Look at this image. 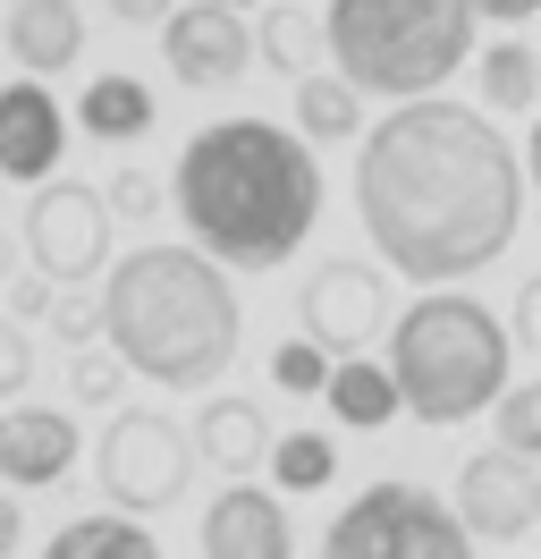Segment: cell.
<instances>
[{
  "instance_id": "obj_1",
  "label": "cell",
  "mask_w": 541,
  "mask_h": 559,
  "mask_svg": "<svg viewBox=\"0 0 541 559\" xmlns=\"http://www.w3.org/2000/svg\"><path fill=\"white\" fill-rule=\"evenodd\" d=\"M356 212L389 272L448 288V280L491 272L516 221H525V170L507 136L473 103H398L381 128H364L356 153Z\"/></svg>"
},
{
  "instance_id": "obj_2",
  "label": "cell",
  "mask_w": 541,
  "mask_h": 559,
  "mask_svg": "<svg viewBox=\"0 0 541 559\" xmlns=\"http://www.w3.org/2000/svg\"><path fill=\"white\" fill-rule=\"evenodd\" d=\"M169 204L187 221V238L229 263V272H279L313 221H322V162L304 128L270 119H212L187 136L169 170Z\"/></svg>"
},
{
  "instance_id": "obj_3",
  "label": "cell",
  "mask_w": 541,
  "mask_h": 559,
  "mask_svg": "<svg viewBox=\"0 0 541 559\" xmlns=\"http://www.w3.org/2000/svg\"><path fill=\"white\" fill-rule=\"evenodd\" d=\"M237 288L203 246H135L101 280V340L153 390H203L237 365Z\"/></svg>"
},
{
  "instance_id": "obj_4",
  "label": "cell",
  "mask_w": 541,
  "mask_h": 559,
  "mask_svg": "<svg viewBox=\"0 0 541 559\" xmlns=\"http://www.w3.org/2000/svg\"><path fill=\"white\" fill-rule=\"evenodd\" d=\"M507 348H516V331L482 297H448V288L414 297L389 322V373L406 390V416L432 432L491 416L507 399Z\"/></svg>"
},
{
  "instance_id": "obj_5",
  "label": "cell",
  "mask_w": 541,
  "mask_h": 559,
  "mask_svg": "<svg viewBox=\"0 0 541 559\" xmlns=\"http://www.w3.org/2000/svg\"><path fill=\"white\" fill-rule=\"evenodd\" d=\"M473 0H330V60L347 85L423 103L473 60Z\"/></svg>"
},
{
  "instance_id": "obj_6",
  "label": "cell",
  "mask_w": 541,
  "mask_h": 559,
  "mask_svg": "<svg viewBox=\"0 0 541 559\" xmlns=\"http://www.w3.org/2000/svg\"><path fill=\"white\" fill-rule=\"evenodd\" d=\"M322 559H473V525L457 518V500L389 475L330 518Z\"/></svg>"
},
{
  "instance_id": "obj_7",
  "label": "cell",
  "mask_w": 541,
  "mask_h": 559,
  "mask_svg": "<svg viewBox=\"0 0 541 559\" xmlns=\"http://www.w3.org/2000/svg\"><path fill=\"white\" fill-rule=\"evenodd\" d=\"M195 457L203 450H195V432H187L178 416H161V407H119L110 432H101V450H94L101 500L128 509V518H161V509L187 500Z\"/></svg>"
},
{
  "instance_id": "obj_8",
  "label": "cell",
  "mask_w": 541,
  "mask_h": 559,
  "mask_svg": "<svg viewBox=\"0 0 541 559\" xmlns=\"http://www.w3.org/2000/svg\"><path fill=\"white\" fill-rule=\"evenodd\" d=\"M110 195L76 187V178H43L26 204V263L60 288H85L94 272H110Z\"/></svg>"
},
{
  "instance_id": "obj_9",
  "label": "cell",
  "mask_w": 541,
  "mask_h": 559,
  "mask_svg": "<svg viewBox=\"0 0 541 559\" xmlns=\"http://www.w3.org/2000/svg\"><path fill=\"white\" fill-rule=\"evenodd\" d=\"M254 51H263V35L245 26V9H229V0H187V9L161 26L169 76H178V85H195V94L237 85V76L254 69Z\"/></svg>"
},
{
  "instance_id": "obj_10",
  "label": "cell",
  "mask_w": 541,
  "mask_h": 559,
  "mask_svg": "<svg viewBox=\"0 0 541 559\" xmlns=\"http://www.w3.org/2000/svg\"><path fill=\"white\" fill-rule=\"evenodd\" d=\"M457 518L473 525V543H525L541 525V466L516 450H473L457 466Z\"/></svg>"
},
{
  "instance_id": "obj_11",
  "label": "cell",
  "mask_w": 541,
  "mask_h": 559,
  "mask_svg": "<svg viewBox=\"0 0 541 559\" xmlns=\"http://www.w3.org/2000/svg\"><path fill=\"white\" fill-rule=\"evenodd\" d=\"M297 314H304V340H322L330 356H356L364 340H381L398 322L389 314V280L372 272V263H322V272L304 280Z\"/></svg>"
},
{
  "instance_id": "obj_12",
  "label": "cell",
  "mask_w": 541,
  "mask_h": 559,
  "mask_svg": "<svg viewBox=\"0 0 541 559\" xmlns=\"http://www.w3.org/2000/svg\"><path fill=\"white\" fill-rule=\"evenodd\" d=\"M60 153H68V110L51 103V85L43 76L0 85V178L43 187V178H60Z\"/></svg>"
},
{
  "instance_id": "obj_13",
  "label": "cell",
  "mask_w": 541,
  "mask_h": 559,
  "mask_svg": "<svg viewBox=\"0 0 541 559\" xmlns=\"http://www.w3.org/2000/svg\"><path fill=\"white\" fill-rule=\"evenodd\" d=\"M203 559H297L288 500L263 484H229L203 509Z\"/></svg>"
},
{
  "instance_id": "obj_14",
  "label": "cell",
  "mask_w": 541,
  "mask_h": 559,
  "mask_svg": "<svg viewBox=\"0 0 541 559\" xmlns=\"http://www.w3.org/2000/svg\"><path fill=\"white\" fill-rule=\"evenodd\" d=\"M76 466V416L68 407H9L0 416V484L43 491Z\"/></svg>"
},
{
  "instance_id": "obj_15",
  "label": "cell",
  "mask_w": 541,
  "mask_h": 559,
  "mask_svg": "<svg viewBox=\"0 0 541 559\" xmlns=\"http://www.w3.org/2000/svg\"><path fill=\"white\" fill-rule=\"evenodd\" d=\"M0 43H9V60L26 76H60L85 51V17H76V0H9Z\"/></svg>"
},
{
  "instance_id": "obj_16",
  "label": "cell",
  "mask_w": 541,
  "mask_h": 559,
  "mask_svg": "<svg viewBox=\"0 0 541 559\" xmlns=\"http://www.w3.org/2000/svg\"><path fill=\"white\" fill-rule=\"evenodd\" d=\"M270 432L263 424V407L254 399H203V424H195V450H203V466H220V475H254L270 457Z\"/></svg>"
},
{
  "instance_id": "obj_17",
  "label": "cell",
  "mask_w": 541,
  "mask_h": 559,
  "mask_svg": "<svg viewBox=\"0 0 541 559\" xmlns=\"http://www.w3.org/2000/svg\"><path fill=\"white\" fill-rule=\"evenodd\" d=\"M76 128L101 144H135V136H153V85L128 69H101L85 94H76Z\"/></svg>"
},
{
  "instance_id": "obj_18",
  "label": "cell",
  "mask_w": 541,
  "mask_h": 559,
  "mask_svg": "<svg viewBox=\"0 0 541 559\" xmlns=\"http://www.w3.org/2000/svg\"><path fill=\"white\" fill-rule=\"evenodd\" d=\"M43 559H161V543H153V525L128 518V509H101V518H68L51 543H43Z\"/></svg>"
},
{
  "instance_id": "obj_19",
  "label": "cell",
  "mask_w": 541,
  "mask_h": 559,
  "mask_svg": "<svg viewBox=\"0 0 541 559\" xmlns=\"http://www.w3.org/2000/svg\"><path fill=\"white\" fill-rule=\"evenodd\" d=\"M330 416L347 424V432H381V424L406 407V390H398V373L389 365H364V356H338V373H330Z\"/></svg>"
},
{
  "instance_id": "obj_20",
  "label": "cell",
  "mask_w": 541,
  "mask_h": 559,
  "mask_svg": "<svg viewBox=\"0 0 541 559\" xmlns=\"http://www.w3.org/2000/svg\"><path fill=\"white\" fill-rule=\"evenodd\" d=\"M297 128L313 144H338V136H364V85L347 76H297Z\"/></svg>"
},
{
  "instance_id": "obj_21",
  "label": "cell",
  "mask_w": 541,
  "mask_h": 559,
  "mask_svg": "<svg viewBox=\"0 0 541 559\" xmlns=\"http://www.w3.org/2000/svg\"><path fill=\"white\" fill-rule=\"evenodd\" d=\"M473 85H482V110H541V51L533 43H491L473 60Z\"/></svg>"
},
{
  "instance_id": "obj_22",
  "label": "cell",
  "mask_w": 541,
  "mask_h": 559,
  "mask_svg": "<svg viewBox=\"0 0 541 559\" xmlns=\"http://www.w3.org/2000/svg\"><path fill=\"white\" fill-rule=\"evenodd\" d=\"M330 51V26L322 17H304V9H288V0H270V17H263V60L279 76H313V60Z\"/></svg>"
},
{
  "instance_id": "obj_23",
  "label": "cell",
  "mask_w": 541,
  "mask_h": 559,
  "mask_svg": "<svg viewBox=\"0 0 541 559\" xmlns=\"http://www.w3.org/2000/svg\"><path fill=\"white\" fill-rule=\"evenodd\" d=\"M330 475H338L330 432H279V441H270V484L288 491V500H297V491H322Z\"/></svg>"
},
{
  "instance_id": "obj_24",
  "label": "cell",
  "mask_w": 541,
  "mask_h": 559,
  "mask_svg": "<svg viewBox=\"0 0 541 559\" xmlns=\"http://www.w3.org/2000/svg\"><path fill=\"white\" fill-rule=\"evenodd\" d=\"M338 373V356L322 348V340H288V348H270V382L288 390V399H322Z\"/></svg>"
},
{
  "instance_id": "obj_25",
  "label": "cell",
  "mask_w": 541,
  "mask_h": 559,
  "mask_svg": "<svg viewBox=\"0 0 541 559\" xmlns=\"http://www.w3.org/2000/svg\"><path fill=\"white\" fill-rule=\"evenodd\" d=\"M491 432H500V450L541 457V382H507V399L491 407Z\"/></svg>"
},
{
  "instance_id": "obj_26",
  "label": "cell",
  "mask_w": 541,
  "mask_h": 559,
  "mask_svg": "<svg viewBox=\"0 0 541 559\" xmlns=\"http://www.w3.org/2000/svg\"><path fill=\"white\" fill-rule=\"evenodd\" d=\"M119 382H128V356H119V348H110V356L76 348V356H68V390H76L85 407H110V399H119Z\"/></svg>"
},
{
  "instance_id": "obj_27",
  "label": "cell",
  "mask_w": 541,
  "mask_h": 559,
  "mask_svg": "<svg viewBox=\"0 0 541 559\" xmlns=\"http://www.w3.org/2000/svg\"><path fill=\"white\" fill-rule=\"evenodd\" d=\"M26 382H34V348L17 331V314H0V399H17Z\"/></svg>"
},
{
  "instance_id": "obj_28",
  "label": "cell",
  "mask_w": 541,
  "mask_h": 559,
  "mask_svg": "<svg viewBox=\"0 0 541 559\" xmlns=\"http://www.w3.org/2000/svg\"><path fill=\"white\" fill-rule=\"evenodd\" d=\"M101 195H110V212H119V221H153V212H161V187H153L144 170H119Z\"/></svg>"
},
{
  "instance_id": "obj_29",
  "label": "cell",
  "mask_w": 541,
  "mask_h": 559,
  "mask_svg": "<svg viewBox=\"0 0 541 559\" xmlns=\"http://www.w3.org/2000/svg\"><path fill=\"white\" fill-rule=\"evenodd\" d=\"M51 331H60L68 348H94L101 340V297H60V306H51Z\"/></svg>"
},
{
  "instance_id": "obj_30",
  "label": "cell",
  "mask_w": 541,
  "mask_h": 559,
  "mask_svg": "<svg viewBox=\"0 0 541 559\" xmlns=\"http://www.w3.org/2000/svg\"><path fill=\"white\" fill-rule=\"evenodd\" d=\"M507 331H516V348H525V356L541 365V272L525 280V288H516V322H507Z\"/></svg>"
},
{
  "instance_id": "obj_31",
  "label": "cell",
  "mask_w": 541,
  "mask_h": 559,
  "mask_svg": "<svg viewBox=\"0 0 541 559\" xmlns=\"http://www.w3.org/2000/svg\"><path fill=\"white\" fill-rule=\"evenodd\" d=\"M101 9H110L119 26H169V17H178V0H101Z\"/></svg>"
},
{
  "instance_id": "obj_32",
  "label": "cell",
  "mask_w": 541,
  "mask_h": 559,
  "mask_svg": "<svg viewBox=\"0 0 541 559\" xmlns=\"http://www.w3.org/2000/svg\"><path fill=\"white\" fill-rule=\"evenodd\" d=\"M51 288H60V280H43V272H26V280H17V288H9V314H51V306H60V297H51Z\"/></svg>"
},
{
  "instance_id": "obj_33",
  "label": "cell",
  "mask_w": 541,
  "mask_h": 559,
  "mask_svg": "<svg viewBox=\"0 0 541 559\" xmlns=\"http://www.w3.org/2000/svg\"><path fill=\"white\" fill-rule=\"evenodd\" d=\"M17 543H26V500L0 491V559H17Z\"/></svg>"
},
{
  "instance_id": "obj_34",
  "label": "cell",
  "mask_w": 541,
  "mask_h": 559,
  "mask_svg": "<svg viewBox=\"0 0 541 559\" xmlns=\"http://www.w3.org/2000/svg\"><path fill=\"white\" fill-rule=\"evenodd\" d=\"M482 17H500V26H525V17H541V0H473Z\"/></svg>"
},
{
  "instance_id": "obj_35",
  "label": "cell",
  "mask_w": 541,
  "mask_h": 559,
  "mask_svg": "<svg viewBox=\"0 0 541 559\" xmlns=\"http://www.w3.org/2000/svg\"><path fill=\"white\" fill-rule=\"evenodd\" d=\"M525 162H533V187H541V128H533V153H525Z\"/></svg>"
},
{
  "instance_id": "obj_36",
  "label": "cell",
  "mask_w": 541,
  "mask_h": 559,
  "mask_svg": "<svg viewBox=\"0 0 541 559\" xmlns=\"http://www.w3.org/2000/svg\"><path fill=\"white\" fill-rule=\"evenodd\" d=\"M9 263H17V254H9V238H0V272H9Z\"/></svg>"
},
{
  "instance_id": "obj_37",
  "label": "cell",
  "mask_w": 541,
  "mask_h": 559,
  "mask_svg": "<svg viewBox=\"0 0 541 559\" xmlns=\"http://www.w3.org/2000/svg\"><path fill=\"white\" fill-rule=\"evenodd\" d=\"M229 9H254V0H229Z\"/></svg>"
}]
</instances>
